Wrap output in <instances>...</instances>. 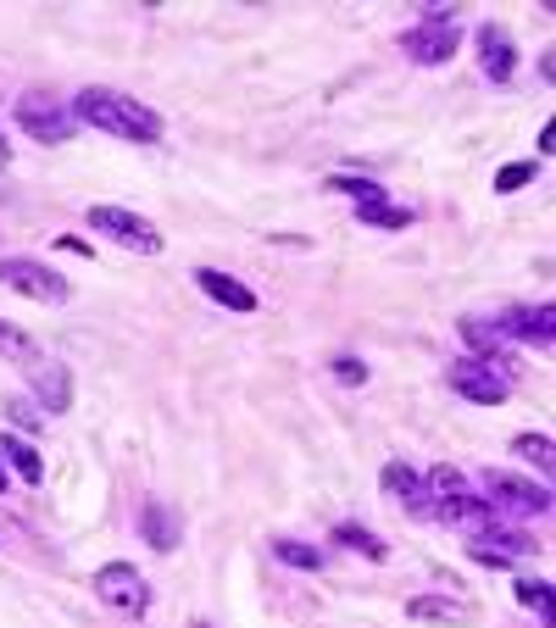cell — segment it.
I'll return each instance as SVG.
<instances>
[{
	"label": "cell",
	"mask_w": 556,
	"mask_h": 628,
	"mask_svg": "<svg viewBox=\"0 0 556 628\" xmlns=\"http://www.w3.org/2000/svg\"><path fill=\"white\" fill-rule=\"evenodd\" d=\"M28 378H34L39 412H67L73 406V373L62 362H39V367H28Z\"/></svg>",
	"instance_id": "cell-15"
},
{
	"label": "cell",
	"mask_w": 556,
	"mask_h": 628,
	"mask_svg": "<svg viewBox=\"0 0 556 628\" xmlns=\"http://www.w3.org/2000/svg\"><path fill=\"white\" fill-rule=\"evenodd\" d=\"M518 601H523L529 612H540L545 628H551V585H545V578H523V585H518Z\"/></svg>",
	"instance_id": "cell-26"
},
{
	"label": "cell",
	"mask_w": 556,
	"mask_h": 628,
	"mask_svg": "<svg viewBox=\"0 0 556 628\" xmlns=\"http://www.w3.org/2000/svg\"><path fill=\"white\" fill-rule=\"evenodd\" d=\"M7 412H12V423H17V428H39V423H45V412H39L34 401H12Z\"/></svg>",
	"instance_id": "cell-29"
},
{
	"label": "cell",
	"mask_w": 556,
	"mask_h": 628,
	"mask_svg": "<svg viewBox=\"0 0 556 628\" xmlns=\"http://www.w3.org/2000/svg\"><path fill=\"white\" fill-rule=\"evenodd\" d=\"M406 617L462 628V623H473V606H468V601H456V595H412V601H406Z\"/></svg>",
	"instance_id": "cell-17"
},
{
	"label": "cell",
	"mask_w": 556,
	"mask_h": 628,
	"mask_svg": "<svg viewBox=\"0 0 556 628\" xmlns=\"http://www.w3.org/2000/svg\"><path fill=\"white\" fill-rule=\"evenodd\" d=\"M139 540H146L151 551H178V540H184L178 512L167 501H146V506H139Z\"/></svg>",
	"instance_id": "cell-14"
},
{
	"label": "cell",
	"mask_w": 556,
	"mask_h": 628,
	"mask_svg": "<svg viewBox=\"0 0 556 628\" xmlns=\"http://www.w3.org/2000/svg\"><path fill=\"white\" fill-rule=\"evenodd\" d=\"M89 590H96L112 612H128V617H139L151 606V590H146V578H139L128 562H106V567H96V578H89Z\"/></svg>",
	"instance_id": "cell-8"
},
{
	"label": "cell",
	"mask_w": 556,
	"mask_h": 628,
	"mask_svg": "<svg viewBox=\"0 0 556 628\" xmlns=\"http://www.w3.org/2000/svg\"><path fill=\"white\" fill-rule=\"evenodd\" d=\"M424 517H440V523H456V528H473V535L495 523L490 506L479 501V490H473L456 467H445V462L424 478Z\"/></svg>",
	"instance_id": "cell-2"
},
{
	"label": "cell",
	"mask_w": 556,
	"mask_h": 628,
	"mask_svg": "<svg viewBox=\"0 0 556 628\" xmlns=\"http://www.w3.org/2000/svg\"><path fill=\"white\" fill-rule=\"evenodd\" d=\"M329 189H334V196H345V201H356V206H374V201H384V189L374 184V178H329Z\"/></svg>",
	"instance_id": "cell-24"
},
{
	"label": "cell",
	"mask_w": 556,
	"mask_h": 628,
	"mask_svg": "<svg viewBox=\"0 0 556 628\" xmlns=\"http://www.w3.org/2000/svg\"><path fill=\"white\" fill-rule=\"evenodd\" d=\"M0 284L28 296V301H45V306H62L73 296L62 273H51L45 262H28V256H0Z\"/></svg>",
	"instance_id": "cell-7"
},
{
	"label": "cell",
	"mask_w": 556,
	"mask_h": 628,
	"mask_svg": "<svg viewBox=\"0 0 556 628\" xmlns=\"http://www.w3.org/2000/svg\"><path fill=\"white\" fill-rule=\"evenodd\" d=\"M334 545H345V551L367 556V562H384V556H390V545L374 535V528H362V523H340V528H334Z\"/></svg>",
	"instance_id": "cell-20"
},
{
	"label": "cell",
	"mask_w": 556,
	"mask_h": 628,
	"mask_svg": "<svg viewBox=\"0 0 556 628\" xmlns=\"http://www.w3.org/2000/svg\"><path fill=\"white\" fill-rule=\"evenodd\" d=\"M12 112H17V128L23 134H34V139H45V145H67L73 139V112L62 106V101H51V95H39V89H28V95H17L12 101Z\"/></svg>",
	"instance_id": "cell-5"
},
{
	"label": "cell",
	"mask_w": 556,
	"mask_h": 628,
	"mask_svg": "<svg viewBox=\"0 0 556 628\" xmlns=\"http://www.w3.org/2000/svg\"><path fill=\"white\" fill-rule=\"evenodd\" d=\"M67 112H73V123H89V128H101L112 139H128V145H156L162 139V117L146 101L123 95V89L89 84V89H78V101Z\"/></svg>",
	"instance_id": "cell-1"
},
{
	"label": "cell",
	"mask_w": 556,
	"mask_h": 628,
	"mask_svg": "<svg viewBox=\"0 0 556 628\" xmlns=\"http://www.w3.org/2000/svg\"><path fill=\"white\" fill-rule=\"evenodd\" d=\"M513 451H518L523 462H534L540 473H551V467H556V445H551V434H518Z\"/></svg>",
	"instance_id": "cell-22"
},
{
	"label": "cell",
	"mask_w": 556,
	"mask_h": 628,
	"mask_svg": "<svg viewBox=\"0 0 556 628\" xmlns=\"http://www.w3.org/2000/svg\"><path fill=\"white\" fill-rule=\"evenodd\" d=\"M12 162V151H7V139H0V167H7Z\"/></svg>",
	"instance_id": "cell-30"
},
{
	"label": "cell",
	"mask_w": 556,
	"mask_h": 628,
	"mask_svg": "<svg viewBox=\"0 0 556 628\" xmlns=\"http://www.w3.org/2000/svg\"><path fill=\"white\" fill-rule=\"evenodd\" d=\"M0 495H7V467H0Z\"/></svg>",
	"instance_id": "cell-31"
},
{
	"label": "cell",
	"mask_w": 556,
	"mask_h": 628,
	"mask_svg": "<svg viewBox=\"0 0 556 628\" xmlns=\"http://www.w3.org/2000/svg\"><path fill=\"white\" fill-rule=\"evenodd\" d=\"M362 223H374V228H406L412 223V206H395V201H374V206H356Z\"/></svg>",
	"instance_id": "cell-25"
},
{
	"label": "cell",
	"mask_w": 556,
	"mask_h": 628,
	"mask_svg": "<svg viewBox=\"0 0 556 628\" xmlns=\"http://www.w3.org/2000/svg\"><path fill=\"white\" fill-rule=\"evenodd\" d=\"M195 284L206 289V296L228 312H256V289H245L240 278H228L223 267H195Z\"/></svg>",
	"instance_id": "cell-16"
},
{
	"label": "cell",
	"mask_w": 556,
	"mask_h": 628,
	"mask_svg": "<svg viewBox=\"0 0 556 628\" xmlns=\"http://www.w3.org/2000/svg\"><path fill=\"white\" fill-rule=\"evenodd\" d=\"M329 367H334V378H340V384H367V367H362L356 356H334Z\"/></svg>",
	"instance_id": "cell-28"
},
{
	"label": "cell",
	"mask_w": 556,
	"mask_h": 628,
	"mask_svg": "<svg viewBox=\"0 0 556 628\" xmlns=\"http://www.w3.org/2000/svg\"><path fill=\"white\" fill-rule=\"evenodd\" d=\"M551 323H556V312H551V306H534V312H529V306H518V312H506V317H501V334H506V346L523 340V346L551 351V346H556V328H551Z\"/></svg>",
	"instance_id": "cell-13"
},
{
	"label": "cell",
	"mask_w": 556,
	"mask_h": 628,
	"mask_svg": "<svg viewBox=\"0 0 556 628\" xmlns=\"http://www.w3.org/2000/svg\"><path fill=\"white\" fill-rule=\"evenodd\" d=\"M0 356H12V362H23V367H39V346L28 340L23 328H12L7 317H0Z\"/></svg>",
	"instance_id": "cell-21"
},
{
	"label": "cell",
	"mask_w": 556,
	"mask_h": 628,
	"mask_svg": "<svg viewBox=\"0 0 556 628\" xmlns=\"http://www.w3.org/2000/svg\"><path fill=\"white\" fill-rule=\"evenodd\" d=\"M0 467H12L23 485H39L45 478V462H39V451L28 445V440H17V434H0Z\"/></svg>",
	"instance_id": "cell-19"
},
{
	"label": "cell",
	"mask_w": 556,
	"mask_h": 628,
	"mask_svg": "<svg viewBox=\"0 0 556 628\" xmlns=\"http://www.w3.org/2000/svg\"><path fill=\"white\" fill-rule=\"evenodd\" d=\"M456 45H462V34H456V23H417V28H406L401 34V51L417 62V67H440V62H451L456 56Z\"/></svg>",
	"instance_id": "cell-9"
},
{
	"label": "cell",
	"mask_w": 556,
	"mask_h": 628,
	"mask_svg": "<svg viewBox=\"0 0 556 628\" xmlns=\"http://www.w3.org/2000/svg\"><path fill=\"white\" fill-rule=\"evenodd\" d=\"M534 162H513V167H501L495 173V189H501V196H513V189H523V184H534Z\"/></svg>",
	"instance_id": "cell-27"
},
{
	"label": "cell",
	"mask_w": 556,
	"mask_h": 628,
	"mask_svg": "<svg viewBox=\"0 0 556 628\" xmlns=\"http://www.w3.org/2000/svg\"><path fill=\"white\" fill-rule=\"evenodd\" d=\"M445 384L462 395V401H473V406H501L506 395H513V378H501L490 362H479V356H456L451 367H445Z\"/></svg>",
	"instance_id": "cell-6"
},
{
	"label": "cell",
	"mask_w": 556,
	"mask_h": 628,
	"mask_svg": "<svg viewBox=\"0 0 556 628\" xmlns=\"http://www.w3.org/2000/svg\"><path fill=\"white\" fill-rule=\"evenodd\" d=\"M529 551H534V540L523 535V528H501V523L479 528V535H473V545H468V556H473V562H484V567H506V562H523Z\"/></svg>",
	"instance_id": "cell-10"
},
{
	"label": "cell",
	"mask_w": 556,
	"mask_h": 628,
	"mask_svg": "<svg viewBox=\"0 0 556 628\" xmlns=\"http://www.w3.org/2000/svg\"><path fill=\"white\" fill-rule=\"evenodd\" d=\"M479 62H484V78L490 84H506L518 73V45H513V34H506L501 23H484L479 28Z\"/></svg>",
	"instance_id": "cell-12"
},
{
	"label": "cell",
	"mask_w": 556,
	"mask_h": 628,
	"mask_svg": "<svg viewBox=\"0 0 556 628\" xmlns=\"http://www.w3.org/2000/svg\"><path fill=\"white\" fill-rule=\"evenodd\" d=\"M479 501L490 506V517L501 523V517H545L551 512V490L545 485H534V478H518V473H484V485H479Z\"/></svg>",
	"instance_id": "cell-3"
},
{
	"label": "cell",
	"mask_w": 556,
	"mask_h": 628,
	"mask_svg": "<svg viewBox=\"0 0 556 628\" xmlns=\"http://www.w3.org/2000/svg\"><path fill=\"white\" fill-rule=\"evenodd\" d=\"M190 628H206V623H190Z\"/></svg>",
	"instance_id": "cell-32"
},
{
	"label": "cell",
	"mask_w": 556,
	"mask_h": 628,
	"mask_svg": "<svg viewBox=\"0 0 556 628\" xmlns=\"http://www.w3.org/2000/svg\"><path fill=\"white\" fill-rule=\"evenodd\" d=\"M384 495L401 501L412 517H424V473H412L406 462H390L384 467Z\"/></svg>",
	"instance_id": "cell-18"
},
{
	"label": "cell",
	"mask_w": 556,
	"mask_h": 628,
	"mask_svg": "<svg viewBox=\"0 0 556 628\" xmlns=\"http://www.w3.org/2000/svg\"><path fill=\"white\" fill-rule=\"evenodd\" d=\"M89 228L106 234L112 246H123V251H139V256H156V251H162L156 223H146L139 212H128V206H89Z\"/></svg>",
	"instance_id": "cell-4"
},
{
	"label": "cell",
	"mask_w": 556,
	"mask_h": 628,
	"mask_svg": "<svg viewBox=\"0 0 556 628\" xmlns=\"http://www.w3.org/2000/svg\"><path fill=\"white\" fill-rule=\"evenodd\" d=\"M273 556L285 567H301V573H317L323 567V551L317 545H301V540H273Z\"/></svg>",
	"instance_id": "cell-23"
},
{
	"label": "cell",
	"mask_w": 556,
	"mask_h": 628,
	"mask_svg": "<svg viewBox=\"0 0 556 628\" xmlns=\"http://www.w3.org/2000/svg\"><path fill=\"white\" fill-rule=\"evenodd\" d=\"M456 328H462V340L473 346V356H479V362H490L501 378H513V367H518V362H513V346H506L501 323H490V317H462Z\"/></svg>",
	"instance_id": "cell-11"
}]
</instances>
